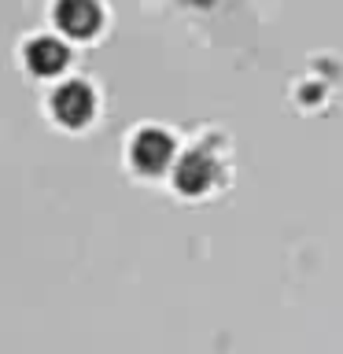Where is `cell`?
<instances>
[{
    "mask_svg": "<svg viewBox=\"0 0 343 354\" xmlns=\"http://www.w3.org/2000/svg\"><path fill=\"white\" fill-rule=\"evenodd\" d=\"M133 166H137L140 174H163L166 166L174 162V140L166 137L163 129H140L137 137H133Z\"/></svg>",
    "mask_w": 343,
    "mask_h": 354,
    "instance_id": "7a4b0ae2",
    "label": "cell"
},
{
    "mask_svg": "<svg viewBox=\"0 0 343 354\" xmlns=\"http://www.w3.org/2000/svg\"><path fill=\"white\" fill-rule=\"evenodd\" d=\"M52 111H55V118H59L63 126L82 129L85 122L93 118V111H96V96H93V88H89L85 82H66V85L55 88Z\"/></svg>",
    "mask_w": 343,
    "mask_h": 354,
    "instance_id": "6da1fadb",
    "label": "cell"
},
{
    "mask_svg": "<svg viewBox=\"0 0 343 354\" xmlns=\"http://www.w3.org/2000/svg\"><path fill=\"white\" fill-rule=\"evenodd\" d=\"M214 177H218V162L210 159L207 151H188L181 162L174 166V185H177V192H185V196H203L210 185H214Z\"/></svg>",
    "mask_w": 343,
    "mask_h": 354,
    "instance_id": "277c9868",
    "label": "cell"
},
{
    "mask_svg": "<svg viewBox=\"0 0 343 354\" xmlns=\"http://www.w3.org/2000/svg\"><path fill=\"white\" fill-rule=\"evenodd\" d=\"M55 22H59L66 37L89 41L100 30V22H104V11H100L96 0H59L55 4Z\"/></svg>",
    "mask_w": 343,
    "mask_h": 354,
    "instance_id": "3957f363",
    "label": "cell"
},
{
    "mask_svg": "<svg viewBox=\"0 0 343 354\" xmlns=\"http://www.w3.org/2000/svg\"><path fill=\"white\" fill-rule=\"evenodd\" d=\"M66 63H71V52H66L63 41H55V37H37V41L26 44V66H30V71L37 74V77L59 74Z\"/></svg>",
    "mask_w": 343,
    "mask_h": 354,
    "instance_id": "5b68a950",
    "label": "cell"
}]
</instances>
